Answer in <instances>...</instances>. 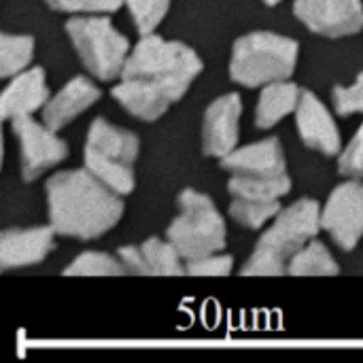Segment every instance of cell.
I'll return each instance as SVG.
<instances>
[{"label": "cell", "mask_w": 363, "mask_h": 363, "mask_svg": "<svg viewBox=\"0 0 363 363\" xmlns=\"http://www.w3.org/2000/svg\"><path fill=\"white\" fill-rule=\"evenodd\" d=\"M138 151L140 138L134 132L117 128L104 117H96L87 130L83 164L115 194L128 196L136 187L134 164Z\"/></svg>", "instance_id": "obj_5"}, {"label": "cell", "mask_w": 363, "mask_h": 363, "mask_svg": "<svg viewBox=\"0 0 363 363\" xmlns=\"http://www.w3.org/2000/svg\"><path fill=\"white\" fill-rule=\"evenodd\" d=\"M279 2H281V0H264V4H266V6H277Z\"/></svg>", "instance_id": "obj_30"}, {"label": "cell", "mask_w": 363, "mask_h": 363, "mask_svg": "<svg viewBox=\"0 0 363 363\" xmlns=\"http://www.w3.org/2000/svg\"><path fill=\"white\" fill-rule=\"evenodd\" d=\"M338 172L349 179H363V123L338 157Z\"/></svg>", "instance_id": "obj_28"}, {"label": "cell", "mask_w": 363, "mask_h": 363, "mask_svg": "<svg viewBox=\"0 0 363 363\" xmlns=\"http://www.w3.org/2000/svg\"><path fill=\"white\" fill-rule=\"evenodd\" d=\"M302 91L304 89H300L289 79L264 85L255 106V125L259 130H270L289 113H296Z\"/></svg>", "instance_id": "obj_19"}, {"label": "cell", "mask_w": 363, "mask_h": 363, "mask_svg": "<svg viewBox=\"0 0 363 363\" xmlns=\"http://www.w3.org/2000/svg\"><path fill=\"white\" fill-rule=\"evenodd\" d=\"M283 211L281 202H255L234 198L230 204V217L247 230H262L270 219H274Z\"/></svg>", "instance_id": "obj_24"}, {"label": "cell", "mask_w": 363, "mask_h": 363, "mask_svg": "<svg viewBox=\"0 0 363 363\" xmlns=\"http://www.w3.org/2000/svg\"><path fill=\"white\" fill-rule=\"evenodd\" d=\"M228 191L232 194V198L255 200V202H274L291 191V179L287 172L279 174V177L232 174V179L228 181Z\"/></svg>", "instance_id": "obj_20"}, {"label": "cell", "mask_w": 363, "mask_h": 363, "mask_svg": "<svg viewBox=\"0 0 363 363\" xmlns=\"http://www.w3.org/2000/svg\"><path fill=\"white\" fill-rule=\"evenodd\" d=\"M128 6L134 28L140 36L155 32V28L164 21L170 11L172 0H123Z\"/></svg>", "instance_id": "obj_25"}, {"label": "cell", "mask_w": 363, "mask_h": 363, "mask_svg": "<svg viewBox=\"0 0 363 363\" xmlns=\"http://www.w3.org/2000/svg\"><path fill=\"white\" fill-rule=\"evenodd\" d=\"M321 204L317 200H298L289 208H283L272 228H268L245 268L242 277H283L289 262L321 232Z\"/></svg>", "instance_id": "obj_2"}, {"label": "cell", "mask_w": 363, "mask_h": 363, "mask_svg": "<svg viewBox=\"0 0 363 363\" xmlns=\"http://www.w3.org/2000/svg\"><path fill=\"white\" fill-rule=\"evenodd\" d=\"M300 55L298 40L268 30L236 38L230 57V79L245 87H262L294 74Z\"/></svg>", "instance_id": "obj_4"}, {"label": "cell", "mask_w": 363, "mask_h": 363, "mask_svg": "<svg viewBox=\"0 0 363 363\" xmlns=\"http://www.w3.org/2000/svg\"><path fill=\"white\" fill-rule=\"evenodd\" d=\"M34 57V38L28 34H0V77L11 79L28 70Z\"/></svg>", "instance_id": "obj_22"}, {"label": "cell", "mask_w": 363, "mask_h": 363, "mask_svg": "<svg viewBox=\"0 0 363 363\" xmlns=\"http://www.w3.org/2000/svg\"><path fill=\"white\" fill-rule=\"evenodd\" d=\"M49 225L60 236L96 240L111 232L123 217L125 204L85 166L47 179Z\"/></svg>", "instance_id": "obj_1"}, {"label": "cell", "mask_w": 363, "mask_h": 363, "mask_svg": "<svg viewBox=\"0 0 363 363\" xmlns=\"http://www.w3.org/2000/svg\"><path fill=\"white\" fill-rule=\"evenodd\" d=\"M289 277H336L340 274V268L330 253V249L319 242L311 240L291 262L287 268Z\"/></svg>", "instance_id": "obj_21"}, {"label": "cell", "mask_w": 363, "mask_h": 363, "mask_svg": "<svg viewBox=\"0 0 363 363\" xmlns=\"http://www.w3.org/2000/svg\"><path fill=\"white\" fill-rule=\"evenodd\" d=\"M111 96L136 119L157 121L172 102V98L149 79H121L111 89Z\"/></svg>", "instance_id": "obj_18"}, {"label": "cell", "mask_w": 363, "mask_h": 363, "mask_svg": "<svg viewBox=\"0 0 363 363\" xmlns=\"http://www.w3.org/2000/svg\"><path fill=\"white\" fill-rule=\"evenodd\" d=\"M100 96L102 91L87 77H74L55 96L49 98L43 108V121L57 132L74 121L81 113H85L91 104H96Z\"/></svg>", "instance_id": "obj_17"}, {"label": "cell", "mask_w": 363, "mask_h": 363, "mask_svg": "<svg viewBox=\"0 0 363 363\" xmlns=\"http://www.w3.org/2000/svg\"><path fill=\"white\" fill-rule=\"evenodd\" d=\"M66 34L89 74L100 81L121 77L130 40L104 15H81L66 21Z\"/></svg>", "instance_id": "obj_7"}, {"label": "cell", "mask_w": 363, "mask_h": 363, "mask_svg": "<svg viewBox=\"0 0 363 363\" xmlns=\"http://www.w3.org/2000/svg\"><path fill=\"white\" fill-rule=\"evenodd\" d=\"M45 4L57 13L106 15L119 11V6H123V0H45Z\"/></svg>", "instance_id": "obj_26"}, {"label": "cell", "mask_w": 363, "mask_h": 363, "mask_svg": "<svg viewBox=\"0 0 363 363\" xmlns=\"http://www.w3.org/2000/svg\"><path fill=\"white\" fill-rule=\"evenodd\" d=\"M11 130L19 140V168L26 183L36 181L49 168L68 157V145L49 125H40L32 115L11 119Z\"/></svg>", "instance_id": "obj_8"}, {"label": "cell", "mask_w": 363, "mask_h": 363, "mask_svg": "<svg viewBox=\"0 0 363 363\" xmlns=\"http://www.w3.org/2000/svg\"><path fill=\"white\" fill-rule=\"evenodd\" d=\"M187 274L191 277H230L234 270V257L215 253L196 262H187Z\"/></svg>", "instance_id": "obj_29"}, {"label": "cell", "mask_w": 363, "mask_h": 363, "mask_svg": "<svg viewBox=\"0 0 363 363\" xmlns=\"http://www.w3.org/2000/svg\"><path fill=\"white\" fill-rule=\"evenodd\" d=\"M219 164L223 170L242 177H279L287 172L285 153L277 136L238 147L230 155L219 160Z\"/></svg>", "instance_id": "obj_15"}, {"label": "cell", "mask_w": 363, "mask_h": 363, "mask_svg": "<svg viewBox=\"0 0 363 363\" xmlns=\"http://www.w3.org/2000/svg\"><path fill=\"white\" fill-rule=\"evenodd\" d=\"M64 274L66 277H121L128 274V270L119 257H113L102 251H85L68 268H64Z\"/></svg>", "instance_id": "obj_23"}, {"label": "cell", "mask_w": 363, "mask_h": 363, "mask_svg": "<svg viewBox=\"0 0 363 363\" xmlns=\"http://www.w3.org/2000/svg\"><path fill=\"white\" fill-rule=\"evenodd\" d=\"M49 98L51 96L47 87L45 68H28L13 77V81L4 87L0 98V117L4 121H11L21 115H32L38 108H45Z\"/></svg>", "instance_id": "obj_16"}, {"label": "cell", "mask_w": 363, "mask_h": 363, "mask_svg": "<svg viewBox=\"0 0 363 363\" xmlns=\"http://www.w3.org/2000/svg\"><path fill=\"white\" fill-rule=\"evenodd\" d=\"M202 70L204 64L191 47L151 32L130 51L119 79H149L179 102Z\"/></svg>", "instance_id": "obj_3"}, {"label": "cell", "mask_w": 363, "mask_h": 363, "mask_svg": "<svg viewBox=\"0 0 363 363\" xmlns=\"http://www.w3.org/2000/svg\"><path fill=\"white\" fill-rule=\"evenodd\" d=\"M117 257L125 266L128 274L138 277H183L187 274L185 259L177 247L166 238H147L143 245L121 247Z\"/></svg>", "instance_id": "obj_12"}, {"label": "cell", "mask_w": 363, "mask_h": 363, "mask_svg": "<svg viewBox=\"0 0 363 363\" xmlns=\"http://www.w3.org/2000/svg\"><path fill=\"white\" fill-rule=\"evenodd\" d=\"M294 15L315 34L353 36L363 28L362 0H296Z\"/></svg>", "instance_id": "obj_10"}, {"label": "cell", "mask_w": 363, "mask_h": 363, "mask_svg": "<svg viewBox=\"0 0 363 363\" xmlns=\"http://www.w3.org/2000/svg\"><path fill=\"white\" fill-rule=\"evenodd\" d=\"M296 125L302 143L308 149H315L328 157L340 153V130L330 111L325 108V104L311 89L302 91L300 104L296 108Z\"/></svg>", "instance_id": "obj_13"}, {"label": "cell", "mask_w": 363, "mask_h": 363, "mask_svg": "<svg viewBox=\"0 0 363 363\" xmlns=\"http://www.w3.org/2000/svg\"><path fill=\"white\" fill-rule=\"evenodd\" d=\"M321 228L342 249L353 251L363 238V183L349 179L340 183L321 211Z\"/></svg>", "instance_id": "obj_9"}, {"label": "cell", "mask_w": 363, "mask_h": 363, "mask_svg": "<svg viewBox=\"0 0 363 363\" xmlns=\"http://www.w3.org/2000/svg\"><path fill=\"white\" fill-rule=\"evenodd\" d=\"M240 115H242V100L238 94H225L208 104L202 121L204 155L223 160L234 149H238Z\"/></svg>", "instance_id": "obj_11"}, {"label": "cell", "mask_w": 363, "mask_h": 363, "mask_svg": "<svg viewBox=\"0 0 363 363\" xmlns=\"http://www.w3.org/2000/svg\"><path fill=\"white\" fill-rule=\"evenodd\" d=\"M332 100L340 117H351L355 113H363V72L357 74V81L351 87L336 85L332 89Z\"/></svg>", "instance_id": "obj_27"}, {"label": "cell", "mask_w": 363, "mask_h": 363, "mask_svg": "<svg viewBox=\"0 0 363 363\" xmlns=\"http://www.w3.org/2000/svg\"><path fill=\"white\" fill-rule=\"evenodd\" d=\"M177 204L179 215L170 221L166 238L177 247L185 264L221 253L228 242V232L215 202L202 191L183 189Z\"/></svg>", "instance_id": "obj_6"}, {"label": "cell", "mask_w": 363, "mask_h": 363, "mask_svg": "<svg viewBox=\"0 0 363 363\" xmlns=\"http://www.w3.org/2000/svg\"><path fill=\"white\" fill-rule=\"evenodd\" d=\"M55 230L28 228V230H4L0 234V268H28L43 264L55 249Z\"/></svg>", "instance_id": "obj_14"}]
</instances>
